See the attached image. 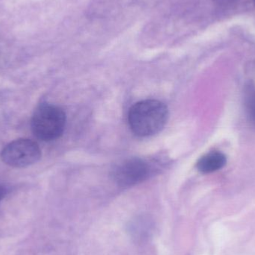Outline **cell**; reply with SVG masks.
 I'll return each mask as SVG.
<instances>
[{
  "instance_id": "cell-1",
  "label": "cell",
  "mask_w": 255,
  "mask_h": 255,
  "mask_svg": "<svg viewBox=\"0 0 255 255\" xmlns=\"http://www.w3.org/2000/svg\"><path fill=\"white\" fill-rule=\"evenodd\" d=\"M168 120L167 107L158 100H147L133 105L128 112V124L133 133L148 136L158 133Z\"/></svg>"
},
{
  "instance_id": "cell-2",
  "label": "cell",
  "mask_w": 255,
  "mask_h": 255,
  "mask_svg": "<svg viewBox=\"0 0 255 255\" xmlns=\"http://www.w3.org/2000/svg\"><path fill=\"white\" fill-rule=\"evenodd\" d=\"M66 115L55 105L43 104L37 108L31 119V129L38 139L52 141L62 135L65 128Z\"/></svg>"
},
{
  "instance_id": "cell-3",
  "label": "cell",
  "mask_w": 255,
  "mask_h": 255,
  "mask_svg": "<svg viewBox=\"0 0 255 255\" xmlns=\"http://www.w3.org/2000/svg\"><path fill=\"white\" fill-rule=\"evenodd\" d=\"M41 151L37 142L28 139H19L7 144L1 153L3 162L15 168L31 166L40 160Z\"/></svg>"
},
{
  "instance_id": "cell-4",
  "label": "cell",
  "mask_w": 255,
  "mask_h": 255,
  "mask_svg": "<svg viewBox=\"0 0 255 255\" xmlns=\"http://www.w3.org/2000/svg\"><path fill=\"white\" fill-rule=\"evenodd\" d=\"M149 165L142 159L132 158L120 164L115 171V180L123 187H130L147 179L150 175Z\"/></svg>"
},
{
  "instance_id": "cell-5",
  "label": "cell",
  "mask_w": 255,
  "mask_h": 255,
  "mask_svg": "<svg viewBox=\"0 0 255 255\" xmlns=\"http://www.w3.org/2000/svg\"><path fill=\"white\" fill-rule=\"evenodd\" d=\"M226 157L223 153L211 151L198 160V170L202 173H211L222 169L226 165Z\"/></svg>"
},
{
  "instance_id": "cell-6",
  "label": "cell",
  "mask_w": 255,
  "mask_h": 255,
  "mask_svg": "<svg viewBox=\"0 0 255 255\" xmlns=\"http://www.w3.org/2000/svg\"><path fill=\"white\" fill-rule=\"evenodd\" d=\"M247 106L250 119L255 126V92L251 93L249 96Z\"/></svg>"
},
{
  "instance_id": "cell-7",
  "label": "cell",
  "mask_w": 255,
  "mask_h": 255,
  "mask_svg": "<svg viewBox=\"0 0 255 255\" xmlns=\"http://www.w3.org/2000/svg\"><path fill=\"white\" fill-rule=\"evenodd\" d=\"M6 189L4 188L2 186H0V202L2 200L3 198L6 195Z\"/></svg>"
},
{
  "instance_id": "cell-8",
  "label": "cell",
  "mask_w": 255,
  "mask_h": 255,
  "mask_svg": "<svg viewBox=\"0 0 255 255\" xmlns=\"http://www.w3.org/2000/svg\"></svg>"
}]
</instances>
